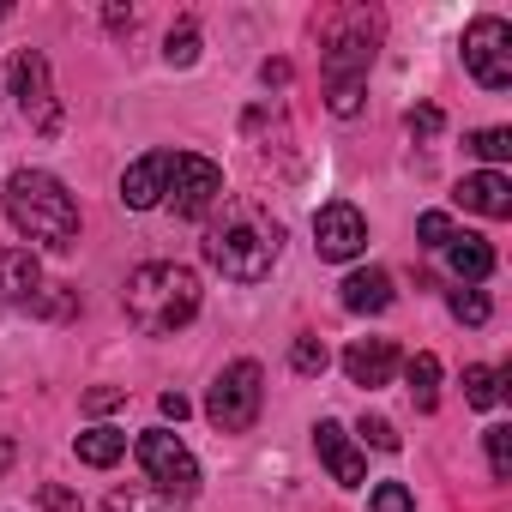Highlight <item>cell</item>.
I'll use <instances>...</instances> for the list:
<instances>
[{"mask_svg":"<svg viewBox=\"0 0 512 512\" xmlns=\"http://www.w3.org/2000/svg\"><path fill=\"white\" fill-rule=\"evenodd\" d=\"M169 169H175V151H151V157H139V163L121 175V205H127V211H151V205H163V193H169Z\"/></svg>","mask_w":512,"mask_h":512,"instance_id":"8fae6325","label":"cell"},{"mask_svg":"<svg viewBox=\"0 0 512 512\" xmlns=\"http://www.w3.org/2000/svg\"><path fill=\"white\" fill-rule=\"evenodd\" d=\"M458 205L476 217H512V181L500 169H476L458 181Z\"/></svg>","mask_w":512,"mask_h":512,"instance_id":"5bb4252c","label":"cell"},{"mask_svg":"<svg viewBox=\"0 0 512 512\" xmlns=\"http://www.w3.org/2000/svg\"><path fill=\"white\" fill-rule=\"evenodd\" d=\"M37 500H43V506H49V512H67V506H73V494H67V488H43V494H37Z\"/></svg>","mask_w":512,"mask_h":512,"instance_id":"e575fe53","label":"cell"},{"mask_svg":"<svg viewBox=\"0 0 512 512\" xmlns=\"http://www.w3.org/2000/svg\"><path fill=\"white\" fill-rule=\"evenodd\" d=\"M103 512H181V506L163 500L157 488H115V494L103 500Z\"/></svg>","mask_w":512,"mask_h":512,"instance_id":"44dd1931","label":"cell"},{"mask_svg":"<svg viewBox=\"0 0 512 512\" xmlns=\"http://www.w3.org/2000/svg\"><path fill=\"white\" fill-rule=\"evenodd\" d=\"M31 308H37V314H49V320H67V314H73V296H67V290H55V296H43V290H37V296H31Z\"/></svg>","mask_w":512,"mask_h":512,"instance_id":"1f68e13d","label":"cell"},{"mask_svg":"<svg viewBox=\"0 0 512 512\" xmlns=\"http://www.w3.org/2000/svg\"><path fill=\"white\" fill-rule=\"evenodd\" d=\"M7 85H13V97H19L31 133L55 139V133H61V103H55V85H49V61H43L37 49H19L13 67H7Z\"/></svg>","mask_w":512,"mask_h":512,"instance_id":"52a82bcc","label":"cell"},{"mask_svg":"<svg viewBox=\"0 0 512 512\" xmlns=\"http://www.w3.org/2000/svg\"><path fill=\"white\" fill-rule=\"evenodd\" d=\"M314 452H320V464L332 470V482H338V488H362L368 464H362L356 440H350V434H344L338 422H320V428H314Z\"/></svg>","mask_w":512,"mask_h":512,"instance_id":"7c38bea8","label":"cell"},{"mask_svg":"<svg viewBox=\"0 0 512 512\" xmlns=\"http://www.w3.org/2000/svg\"><path fill=\"white\" fill-rule=\"evenodd\" d=\"M416 235H422V247H446L452 241V217L446 211H422L416 217Z\"/></svg>","mask_w":512,"mask_h":512,"instance_id":"4316f807","label":"cell"},{"mask_svg":"<svg viewBox=\"0 0 512 512\" xmlns=\"http://www.w3.org/2000/svg\"><path fill=\"white\" fill-rule=\"evenodd\" d=\"M127 314H133L139 332L169 338V332H181V326L199 314V278H193L187 266H175V260L139 266V272L127 278Z\"/></svg>","mask_w":512,"mask_h":512,"instance_id":"3957f363","label":"cell"},{"mask_svg":"<svg viewBox=\"0 0 512 512\" xmlns=\"http://www.w3.org/2000/svg\"><path fill=\"white\" fill-rule=\"evenodd\" d=\"M392 368H398V344L392 338H356L350 350H344V374H350V386H386L392 380Z\"/></svg>","mask_w":512,"mask_h":512,"instance_id":"4fadbf2b","label":"cell"},{"mask_svg":"<svg viewBox=\"0 0 512 512\" xmlns=\"http://www.w3.org/2000/svg\"><path fill=\"white\" fill-rule=\"evenodd\" d=\"M139 464H145V476H151V488H157L163 500H193V488H199V458L181 446V434H169V428L139 434Z\"/></svg>","mask_w":512,"mask_h":512,"instance_id":"8992f818","label":"cell"},{"mask_svg":"<svg viewBox=\"0 0 512 512\" xmlns=\"http://www.w3.org/2000/svg\"><path fill=\"white\" fill-rule=\"evenodd\" d=\"M326 362H332V356H326V344H320V338H296V350H290V368H296L302 380L326 374Z\"/></svg>","mask_w":512,"mask_h":512,"instance_id":"d4e9b609","label":"cell"},{"mask_svg":"<svg viewBox=\"0 0 512 512\" xmlns=\"http://www.w3.org/2000/svg\"><path fill=\"white\" fill-rule=\"evenodd\" d=\"M7 217L25 241L49 247V253H73L79 247V199L49 175V169H19L7 181Z\"/></svg>","mask_w":512,"mask_h":512,"instance_id":"7a4b0ae2","label":"cell"},{"mask_svg":"<svg viewBox=\"0 0 512 512\" xmlns=\"http://www.w3.org/2000/svg\"><path fill=\"white\" fill-rule=\"evenodd\" d=\"M464 67L482 91H506L512 85V25L506 19H476L464 31Z\"/></svg>","mask_w":512,"mask_h":512,"instance_id":"ba28073f","label":"cell"},{"mask_svg":"<svg viewBox=\"0 0 512 512\" xmlns=\"http://www.w3.org/2000/svg\"><path fill=\"white\" fill-rule=\"evenodd\" d=\"M362 109V85H332V115H356Z\"/></svg>","mask_w":512,"mask_h":512,"instance_id":"d6a6232c","label":"cell"},{"mask_svg":"<svg viewBox=\"0 0 512 512\" xmlns=\"http://www.w3.org/2000/svg\"><path fill=\"white\" fill-rule=\"evenodd\" d=\"M380 55V13L368 7H338L320 25V73L332 85H362V73Z\"/></svg>","mask_w":512,"mask_h":512,"instance_id":"277c9868","label":"cell"},{"mask_svg":"<svg viewBox=\"0 0 512 512\" xmlns=\"http://www.w3.org/2000/svg\"><path fill=\"white\" fill-rule=\"evenodd\" d=\"M404 127H410V139H434V133H440V109H428V103H422V109H410V115H404Z\"/></svg>","mask_w":512,"mask_h":512,"instance_id":"f546056e","label":"cell"},{"mask_svg":"<svg viewBox=\"0 0 512 512\" xmlns=\"http://www.w3.org/2000/svg\"><path fill=\"white\" fill-rule=\"evenodd\" d=\"M175 217H205L211 205H223V169L211 157H193V151H175V169H169V193Z\"/></svg>","mask_w":512,"mask_h":512,"instance_id":"9c48e42d","label":"cell"},{"mask_svg":"<svg viewBox=\"0 0 512 512\" xmlns=\"http://www.w3.org/2000/svg\"><path fill=\"white\" fill-rule=\"evenodd\" d=\"M314 247H320V260H356V253L368 247V223H362V211L344 205V199L320 205V217H314Z\"/></svg>","mask_w":512,"mask_h":512,"instance_id":"30bf717a","label":"cell"},{"mask_svg":"<svg viewBox=\"0 0 512 512\" xmlns=\"http://www.w3.org/2000/svg\"><path fill=\"white\" fill-rule=\"evenodd\" d=\"M43 290V266L31 247H0V302H31Z\"/></svg>","mask_w":512,"mask_h":512,"instance_id":"9a60e30c","label":"cell"},{"mask_svg":"<svg viewBox=\"0 0 512 512\" xmlns=\"http://www.w3.org/2000/svg\"><path fill=\"white\" fill-rule=\"evenodd\" d=\"M278 253H284V223L266 217L260 205H223V217L205 229V260L235 278V284H260L272 266H278Z\"/></svg>","mask_w":512,"mask_h":512,"instance_id":"6da1fadb","label":"cell"},{"mask_svg":"<svg viewBox=\"0 0 512 512\" xmlns=\"http://www.w3.org/2000/svg\"><path fill=\"white\" fill-rule=\"evenodd\" d=\"M157 410H163L169 422H187V410H193V404H187L181 392H163V398H157Z\"/></svg>","mask_w":512,"mask_h":512,"instance_id":"836d02e7","label":"cell"},{"mask_svg":"<svg viewBox=\"0 0 512 512\" xmlns=\"http://www.w3.org/2000/svg\"><path fill=\"white\" fill-rule=\"evenodd\" d=\"M163 61H169V67H193V61H199V31H193V25H175L169 43H163Z\"/></svg>","mask_w":512,"mask_h":512,"instance_id":"cb8c5ba5","label":"cell"},{"mask_svg":"<svg viewBox=\"0 0 512 512\" xmlns=\"http://www.w3.org/2000/svg\"><path fill=\"white\" fill-rule=\"evenodd\" d=\"M121 452H127V434H115V428H91V434H79V464H91V470L121 464Z\"/></svg>","mask_w":512,"mask_h":512,"instance_id":"ac0fdd59","label":"cell"},{"mask_svg":"<svg viewBox=\"0 0 512 512\" xmlns=\"http://www.w3.org/2000/svg\"><path fill=\"white\" fill-rule=\"evenodd\" d=\"M488 470H494V482L512 476V428H506V422L488 428Z\"/></svg>","mask_w":512,"mask_h":512,"instance_id":"484cf974","label":"cell"},{"mask_svg":"<svg viewBox=\"0 0 512 512\" xmlns=\"http://www.w3.org/2000/svg\"><path fill=\"white\" fill-rule=\"evenodd\" d=\"M446 308H452V320H464V326H488V296H482V290H470V284H464V290H452V296H446Z\"/></svg>","mask_w":512,"mask_h":512,"instance_id":"603a6c76","label":"cell"},{"mask_svg":"<svg viewBox=\"0 0 512 512\" xmlns=\"http://www.w3.org/2000/svg\"><path fill=\"white\" fill-rule=\"evenodd\" d=\"M260 404H266V374L260 362H229L211 392H205V416L217 434H247L253 422H260Z\"/></svg>","mask_w":512,"mask_h":512,"instance_id":"5b68a950","label":"cell"},{"mask_svg":"<svg viewBox=\"0 0 512 512\" xmlns=\"http://www.w3.org/2000/svg\"><path fill=\"white\" fill-rule=\"evenodd\" d=\"M374 512H416V500H410L404 482H380L374 488Z\"/></svg>","mask_w":512,"mask_h":512,"instance_id":"83f0119b","label":"cell"},{"mask_svg":"<svg viewBox=\"0 0 512 512\" xmlns=\"http://www.w3.org/2000/svg\"><path fill=\"white\" fill-rule=\"evenodd\" d=\"M344 308H350V314H386V308H392V278H386L380 266L350 272V278H344Z\"/></svg>","mask_w":512,"mask_h":512,"instance_id":"e0dca14e","label":"cell"},{"mask_svg":"<svg viewBox=\"0 0 512 512\" xmlns=\"http://www.w3.org/2000/svg\"><path fill=\"white\" fill-rule=\"evenodd\" d=\"M464 145H470L482 163H506V157H512V133H506V127H482V133H470Z\"/></svg>","mask_w":512,"mask_h":512,"instance_id":"7402d4cb","label":"cell"},{"mask_svg":"<svg viewBox=\"0 0 512 512\" xmlns=\"http://www.w3.org/2000/svg\"><path fill=\"white\" fill-rule=\"evenodd\" d=\"M500 380H506L500 368H482V362H476V368H464V398H470L476 410H494V404H500V392H506Z\"/></svg>","mask_w":512,"mask_h":512,"instance_id":"ffe728a7","label":"cell"},{"mask_svg":"<svg viewBox=\"0 0 512 512\" xmlns=\"http://www.w3.org/2000/svg\"><path fill=\"white\" fill-rule=\"evenodd\" d=\"M404 380H410V398H416V410H434L440 404V362L422 350L410 368H404Z\"/></svg>","mask_w":512,"mask_h":512,"instance_id":"d6986e66","label":"cell"},{"mask_svg":"<svg viewBox=\"0 0 512 512\" xmlns=\"http://www.w3.org/2000/svg\"><path fill=\"white\" fill-rule=\"evenodd\" d=\"M440 253H446V272H452L458 284H470V290H476V284L494 272V247H488L482 235H452Z\"/></svg>","mask_w":512,"mask_h":512,"instance_id":"2e32d148","label":"cell"},{"mask_svg":"<svg viewBox=\"0 0 512 512\" xmlns=\"http://www.w3.org/2000/svg\"><path fill=\"white\" fill-rule=\"evenodd\" d=\"M362 440L380 446V452H398V428H392L386 416H362Z\"/></svg>","mask_w":512,"mask_h":512,"instance_id":"f1b7e54d","label":"cell"},{"mask_svg":"<svg viewBox=\"0 0 512 512\" xmlns=\"http://www.w3.org/2000/svg\"><path fill=\"white\" fill-rule=\"evenodd\" d=\"M115 404H127V386H91V392H85V410H91V416H103V410H115Z\"/></svg>","mask_w":512,"mask_h":512,"instance_id":"4dcf8cb0","label":"cell"}]
</instances>
